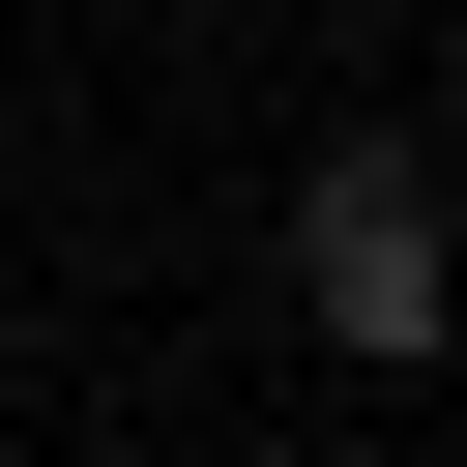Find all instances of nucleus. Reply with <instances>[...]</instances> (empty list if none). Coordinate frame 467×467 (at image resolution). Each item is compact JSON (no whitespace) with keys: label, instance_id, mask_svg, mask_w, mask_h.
<instances>
[{"label":"nucleus","instance_id":"obj_1","mask_svg":"<svg viewBox=\"0 0 467 467\" xmlns=\"http://www.w3.org/2000/svg\"><path fill=\"white\" fill-rule=\"evenodd\" d=\"M292 321H321V350H379V379L467 321V204H438V146H379V117H350V146L292 175Z\"/></svg>","mask_w":467,"mask_h":467}]
</instances>
